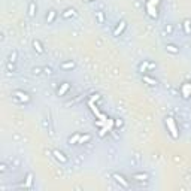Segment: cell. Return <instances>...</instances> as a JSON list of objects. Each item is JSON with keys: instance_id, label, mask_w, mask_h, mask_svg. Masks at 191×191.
<instances>
[{"instance_id": "18", "label": "cell", "mask_w": 191, "mask_h": 191, "mask_svg": "<svg viewBox=\"0 0 191 191\" xmlns=\"http://www.w3.org/2000/svg\"><path fill=\"white\" fill-rule=\"evenodd\" d=\"M79 137H81V133H75L73 136H70V137L67 139L69 145H72V143H78V142H79Z\"/></svg>"}, {"instance_id": "26", "label": "cell", "mask_w": 191, "mask_h": 191, "mask_svg": "<svg viewBox=\"0 0 191 191\" xmlns=\"http://www.w3.org/2000/svg\"><path fill=\"white\" fill-rule=\"evenodd\" d=\"M8 170V166H6V163H2L0 164V173H5Z\"/></svg>"}, {"instance_id": "27", "label": "cell", "mask_w": 191, "mask_h": 191, "mask_svg": "<svg viewBox=\"0 0 191 191\" xmlns=\"http://www.w3.org/2000/svg\"><path fill=\"white\" fill-rule=\"evenodd\" d=\"M84 2H93V0H84Z\"/></svg>"}, {"instance_id": "20", "label": "cell", "mask_w": 191, "mask_h": 191, "mask_svg": "<svg viewBox=\"0 0 191 191\" xmlns=\"http://www.w3.org/2000/svg\"><path fill=\"white\" fill-rule=\"evenodd\" d=\"M17 57H18V51H17V49H14V51L9 54L8 61H11V63H17Z\"/></svg>"}, {"instance_id": "19", "label": "cell", "mask_w": 191, "mask_h": 191, "mask_svg": "<svg viewBox=\"0 0 191 191\" xmlns=\"http://www.w3.org/2000/svg\"><path fill=\"white\" fill-rule=\"evenodd\" d=\"M91 140V134H88V133H85L84 136L81 134V137H79V142L78 143H81V145H84V143H88Z\"/></svg>"}, {"instance_id": "21", "label": "cell", "mask_w": 191, "mask_h": 191, "mask_svg": "<svg viewBox=\"0 0 191 191\" xmlns=\"http://www.w3.org/2000/svg\"><path fill=\"white\" fill-rule=\"evenodd\" d=\"M6 70H8V72H15V70H17V66H15V63L6 61Z\"/></svg>"}, {"instance_id": "13", "label": "cell", "mask_w": 191, "mask_h": 191, "mask_svg": "<svg viewBox=\"0 0 191 191\" xmlns=\"http://www.w3.org/2000/svg\"><path fill=\"white\" fill-rule=\"evenodd\" d=\"M127 27V23L124 21V20H121L120 23H118V26H117V29L114 30V36H120L123 32H124V29Z\"/></svg>"}, {"instance_id": "9", "label": "cell", "mask_w": 191, "mask_h": 191, "mask_svg": "<svg viewBox=\"0 0 191 191\" xmlns=\"http://www.w3.org/2000/svg\"><path fill=\"white\" fill-rule=\"evenodd\" d=\"M76 15H78V12H76L75 8H67V9L61 14V18H63V20H69V18H73V17H76Z\"/></svg>"}, {"instance_id": "5", "label": "cell", "mask_w": 191, "mask_h": 191, "mask_svg": "<svg viewBox=\"0 0 191 191\" xmlns=\"http://www.w3.org/2000/svg\"><path fill=\"white\" fill-rule=\"evenodd\" d=\"M70 87H72V84L70 82H63V84H60V87L57 88V95H64L69 90H70Z\"/></svg>"}, {"instance_id": "23", "label": "cell", "mask_w": 191, "mask_h": 191, "mask_svg": "<svg viewBox=\"0 0 191 191\" xmlns=\"http://www.w3.org/2000/svg\"><path fill=\"white\" fill-rule=\"evenodd\" d=\"M84 99V94H81L79 97H76V99H73V100H70V102H67L66 103V106H72V105H75V103H78V102H81Z\"/></svg>"}, {"instance_id": "16", "label": "cell", "mask_w": 191, "mask_h": 191, "mask_svg": "<svg viewBox=\"0 0 191 191\" xmlns=\"http://www.w3.org/2000/svg\"><path fill=\"white\" fill-rule=\"evenodd\" d=\"M142 81L146 82V84L151 85V87H157V85H158V81L154 79V78H151V76H148V75H142Z\"/></svg>"}, {"instance_id": "24", "label": "cell", "mask_w": 191, "mask_h": 191, "mask_svg": "<svg viewBox=\"0 0 191 191\" xmlns=\"http://www.w3.org/2000/svg\"><path fill=\"white\" fill-rule=\"evenodd\" d=\"M43 73H45L46 76H52V75H54V70H52L51 66H45V67H43Z\"/></svg>"}, {"instance_id": "6", "label": "cell", "mask_w": 191, "mask_h": 191, "mask_svg": "<svg viewBox=\"0 0 191 191\" xmlns=\"http://www.w3.org/2000/svg\"><path fill=\"white\" fill-rule=\"evenodd\" d=\"M131 178H133L134 181H137V182H145V181L149 179V175H148L146 172H137V173H133Z\"/></svg>"}, {"instance_id": "4", "label": "cell", "mask_w": 191, "mask_h": 191, "mask_svg": "<svg viewBox=\"0 0 191 191\" xmlns=\"http://www.w3.org/2000/svg\"><path fill=\"white\" fill-rule=\"evenodd\" d=\"M73 69H76V63H75L73 60H69V61H63V63H60V70H63V72L73 70Z\"/></svg>"}, {"instance_id": "25", "label": "cell", "mask_w": 191, "mask_h": 191, "mask_svg": "<svg viewBox=\"0 0 191 191\" xmlns=\"http://www.w3.org/2000/svg\"><path fill=\"white\" fill-rule=\"evenodd\" d=\"M164 32H166L167 35H172V33H173V26H172V24H167V26L164 27Z\"/></svg>"}, {"instance_id": "17", "label": "cell", "mask_w": 191, "mask_h": 191, "mask_svg": "<svg viewBox=\"0 0 191 191\" xmlns=\"http://www.w3.org/2000/svg\"><path fill=\"white\" fill-rule=\"evenodd\" d=\"M94 15H95V18H97V23H99V24H103V23H105V14H103L102 11H95Z\"/></svg>"}, {"instance_id": "14", "label": "cell", "mask_w": 191, "mask_h": 191, "mask_svg": "<svg viewBox=\"0 0 191 191\" xmlns=\"http://www.w3.org/2000/svg\"><path fill=\"white\" fill-rule=\"evenodd\" d=\"M166 51L169 52V54H172V55H178L179 54V46H176V45H173V43H167L166 45Z\"/></svg>"}, {"instance_id": "11", "label": "cell", "mask_w": 191, "mask_h": 191, "mask_svg": "<svg viewBox=\"0 0 191 191\" xmlns=\"http://www.w3.org/2000/svg\"><path fill=\"white\" fill-rule=\"evenodd\" d=\"M166 126H169V129H170V134H172V137H173V139H178V133H176V127H175V124H173V121H172V118H166Z\"/></svg>"}, {"instance_id": "3", "label": "cell", "mask_w": 191, "mask_h": 191, "mask_svg": "<svg viewBox=\"0 0 191 191\" xmlns=\"http://www.w3.org/2000/svg\"><path fill=\"white\" fill-rule=\"evenodd\" d=\"M112 178H114V179H115V182H118L123 188H126V190H129V188H130L129 181H127L123 175H120V173H112Z\"/></svg>"}, {"instance_id": "12", "label": "cell", "mask_w": 191, "mask_h": 191, "mask_svg": "<svg viewBox=\"0 0 191 191\" xmlns=\"http://www.w3.org/2000/svg\"><path fill=\"white\" fill-rule=\"evenodd\" d=\"M182 29H184L185 36H191V20L185 18V20L182 21Z\"/></svg>"}, {"instance_id": "7", "label": "cell", "mask_w": 191, "mask_h": 191, "mask_svg": "<svg viewBox=\"0 0 191 191\" xmlns=\"http://www.w3.org/2000/svg\"><path fill=\"white\" fill-rule=\"evenodd\" d=\"M27 12H29V17H30V18H35V17L37 15V5H36L35 0H30Z\"/></svg>"}, {"instance_id": "2", "label": "cell", "mask_w": 191, "mask_h": 191, "mask_svg": "<svg viewBox=\"0 0 191 191\" xmlns=\"http://www.w3.org/2000/svg\"><path fill=\"white\" fill-rule=\"evenodd\" d=\"M52 155H54V158H55L57 161H60L61 164L69 163V157H67L64 152H61L60 149H52Z\"/></svg>"}, {"instance_id": "8", "label": "cell", "mask_w": 191, "mask_h": 191, "mask_svg": "<svg viewBox=\"0 0 191 191\" xmlns=\"http://www.w3.org/2000/svg\"><path fill=\"white\" fill-rule=\"evenodd\" d=\"M32 46H33V49L36 51V54H39V55L45 54V49H43V46H42V43H40V40H39V39H33Z\"/></svg>"}, {"instance_id": "1", "label": "cell", "mask_w": 191, "mask_h": 191, "mask_svg": "<svg viewBox=\"0 0 191 191\" xmlns=\"http://www.w3.org/2000/svg\"><path fill=\"white\" fill-rule=\"evenodd\" d=\"M12 100L15 102V103H18V105H27V103H30V95L26 93V91H23V90H15L14 93H12Z\"/></svg>"}, {"instance_id": "22", "label": "cell", "mask_w": 191, "mask_h": 191, "mask_svg": "<svg viewBox=\"0 0 191 191\" xmlns=\"http://www.w3.org/2000/svg\"><path fill=\"white\" fill-rule=\"evenodd\" d=\"M32 73H33L35 76H39V75H42V73H43V67H37V66H36V67H33V69H32Z\"/></svg>"}, {"instance_id": "10", "label": "cell", "mask_w": 191, "mask_h": 191, "mask_svg": "<svg viewBox=\"0 0 191 191\" xmlns=\"http://www.w3.org/2000/svg\"><path fill=\"white\" fill-rule=\"evenodd\" d=\"M55 18H57V11L55 9H49L48 14H46V17H45V23L46 24H52L55 21Z\"/></svg>"}, {"instance_id": "15", "label": "cell", "mask_w": 191, "mask_h": 191, "mask_svg": "<svg viewBox=\"0 0 191 191\" xmlns=\"http://www.w3.org/2000/svg\"><path fill=\"white\" fill-rule=\"evenodd\" d=\"M149 63H151L149 60H145V61H142V63L137 66V72H139V73H142V75H143L145 72H148V70H149Z\"/></svg>"}]
</instances>
